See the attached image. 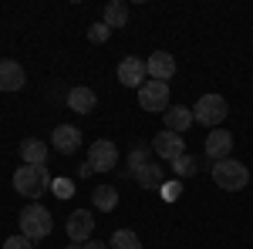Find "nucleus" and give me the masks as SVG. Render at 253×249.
Segmentation results:
<instances>
[{"instance_id": "b1692460", "label": "nucleus", "mask_w": 253, "mask_h": 249, "mask_svg": "<svg viewBox=\"0 0 253 249\" xmlns=\"http://www.w3.org/2000/svg\"><path fill=\"white\" fill-rule=\"evenodd\" d=\"M51 192H54L58 199H68V195H75V185H71V178H54V182H51Z\"/></svg>"}, {"instance_id": "a211bd4d", "label": "nucleus", "mask_w": 253, "mask_h": 249, "mask_svg": "<svg viewBox=\"0 0 253 249\" xmlns=\"http://www.w3.org/2000/svg\"><path fill=\"white\" fill-rule=\"evenodd\" d=\"M91 206L98 212H112L118 206V185H98V189H91Z\"/></svg>"}, {"instance_id": "39448f33", "label": "nucleus", "mask_w": 253, "mask_h": 249, "mask_svg": "<svg viewBox=\"0 0 253 249\" xmlns=\"http://www.w3.org/2000/svg\"><path fill=\"white\" fill-rule=\"evenodd\" d=\"M138 105L149 115H166V108H169V84L166 81H145L138 88Z\"/></svg>"}, {"instance_id": "f3484780", "label": "nucleus", "mask_w": 253, "mask_h": 249, "mask_svg": "<svg viewBox=\"0 0 253 249\" xmlns=\"http://www.w3.org/2000/svg\"><path fill=\"white\" fill-rule=\"evenodd\" d=\"M135 182L142 185V189H162L166 172H162V165H159V162H145V165L135 172Z\"/></svg>"}, {"instance_id": "aec40b11", "label": "nucleus", "mask_w": 253, "mask_h": 249, "mask_svg": "<svg viewBox=\"0 0 253 249\" xmlns=\"http://www.w3.org/2000/svg\"><path fill=\"white\" fill-rule=\"evenodd\" d=\"M108 249H142V239L135 229H115L108 239Z\"/></svg>"}, {"instance_id": "bb28decb", "label": "nucleus", "mask_w": 253, "mask_h": 249, "mask_svg": "<svg viewBox=\"0 0 253 249\" xmlns=\"http://www.w3.org/2000/svg\"><path fill=\"white\" fill-rule=\"evenodd\" d=\"M84 249H108V243H95V239H88V243H84Z\"/></svg>"}, {"instance_id": "9d476101", "label": "nucleus", "mask_w": 253, "mask_h": 249, "mask_svg": "<svg viewBox=\"0 0 253 249\" xmlns=\"http://www.w3.org/2000/svg\"><path fill=\"white\" fill-rule=\"evenodd\" d=\"M203 152H206V158H213V162H223V158H230V152H233V135L223 132V128H213V132L206 135V145H203Z\"/></svg>"}, {"instance_id": "ddd939ff", "label": "nucleus", "mask_w": 253, "mask_h": 249, "mask_svg": "<svg viewBox=\"0 0 253 249\" xmlns=\"http://www.w3.org/2000/svg\"><path fill=\"white\" fill-rule=\"evenodd\" d=\"M166 132H175V135H182V132H189L193 128V108H186V105H169L166 108Z\"/></svg>"}, {"instance_id": "9b49d317", "label": "nucleus", "mask_w": 253, "mask_h": 249, "mask_svg": "<svg viewBox=\"0 0 253 249\" xmlns=\"http://www.w3.org/2000/svg\"><path fill=\"white\" fill-rule=\"evenodd\" d=\"M145 71H149L152 81H166V84H169V77L175 74V58L169 51H156L152 58L145 61Z\"/></svg>"}, {"instance_id": "6ab92c4d", "label": "nucleus", "mask_w": 253, "mask_h": 249, "mask_svg": "<svg viewBox=\"0 0 253 249\" xmlns=\"http://www.w3.org/2000/svg\"><path fill=\"white\" fill-rule=\"evenodd\" d=\"M105 24L115 31V27H125L128 24V3L125 0H112L108 7H105Z\"/></svg>"}, {"instance_id": "4468645a", "label": "nucleus", "mask_w": 253, "mask_h": 249, "mask_svg": "<svg viewBox=\"0 0 253 249\" xmlns=\"http://www.w3.org/2000/svg\"><path fill=\"white\" fill-rule=\"evenodd\" d=\"M95 105H98V95L91 88H84V84H78V88L68 91V108H71L75 115H91Z\"/></svg>"}, {"instance_id": "412c9836", "label": "nucleus", "mask_w": 253, "mask_h": 249, "mask_svg": "<svg viewBox=\"0 0 253 249\" xmlns=\"http://www.w3.org/2000/svg\"><path fill=\"white\" fill-rule=\"evenodd\" d=\"M172 169H175V175L189 178V175H196V172H199V158H193V155L186 152V155H179V158L172 162Z\"/></svg>"}, {"instance_id": "7ed1b4c3", "label": "nucleus", "mask_w": 253, "mask_h": 249, "mask_svg": "<svg viewBox=\"0 0 253 249\" xmlns=\"http://www.w3.org/2000/svg\"><path fill=\"white\" fill-rule=\"evenodd\" d=\"M213 182H216V189H223V192H240L250 182V169L243 162H236V158L213 162Z\"/></svg>"}, {"instance_id": "2eb2a0df", "label": "nucleus", "mask_w": 253, "mask_h": 249, "mask_svg": "<svg viewBox=\"0 0 253 249\" xmlns=\"http://www.w3.org/2000/svg\"><path fill=\"white\" fill-rule=\"evenodd\" d=\"M24 81H27V74L17 61H0V91H20Z\"/></svg>"}, {"instance_id": "f03ea898", "label": "nucleus", "mask_w": 253, "mask_h": 249, "mask_svg": "<svg viewBox=\"0 0 253 249\" xmlns=\"http://www.w3.org/2000/svg\"><path fill=\"white\" fill-rule=\"evenodd\" d=\"M20 222V236H27L31 243H38V239H47L51 229H54V219H51V212L44 209L41 202H31V206H24L17 215Z\"/></svg>"}, {"instance_id": "dca6fc26", "label": "nucleus", "mask_w": 253, "mask_h": 249, "mask_svg": "<svg viewBox=\"0 0 253 249\" xmlns=\"http://www.w3.org/2000/svg\"><path fill=\"white\" fill-rule=\"evenodd\" d=\"M20 162H24V165H47V142H41V138H24V142H20Z\"/></svg>"}, {"instance_id": "cd10ccee", "label": "nucleus", "mask_w": 253, "mask_h": 249, "mask_svg": "<svg viewBox=\"0 0 253 249\" xmlns=\"http://www.w3.org/2000/svg\"><path fill=\"white\" fill-rule=\"evenodd\" d=\"M68 249H84V243H68Z\"/></svg>"}, {"instance_id": "423d86ee", "label": "nucleus", "mask_w": 253, "mask_h": 249, "mask_svg": "<svg viewBox=\"0 0 253 249\" xmlns=\"http://www.w3.org/2000/svg\"><path fill=\"white\" fill-rule=\"evenodd\" d=\"M88 165H91V172H112V169L118 165V148H115V142H108V138H98V142H91Z\"/></svg>"}, {"instance_id": "f8f14e48", "label": "nucleus", "mask_w": 253, "mask_h": 249, "mask_svg": "<svg viewBox=\"0 0 253 249\" xmlns=\"http://www.w3.org/2000/svg\"><path fill=\"white\" fill-rule=\"evenodd\" d=\"M51 145H54L61 155L78 152V148H81V132L75 128V125H58V128L51 132Z\"/></svg>"}, {"instance_id": "20e7f679", "label": "nucleus", "mask_w": 253, "mask_h": 249, "mask_svg": "<svg viewBox=\"0 0 253 249\" xmlns=\"http://www.w3.org/2000/svg\"><path fill=\"white\" fill-rule=\"evenodd\" d=\"M226 115H230V105H226L223 95H203L193 105V118L199 125H206V128H219L226 121Z\"/></svg>"}, {"instance_id": "393cba45", "label": "nucleus", "mask_w": 253, "mask_h": 249, "mask_svg": "<svg viewBox=\"0 0 253 249\" xmlns=\"http://www.w3.org/2000/svg\"><path fill=\"white\" fill-rule=\"evenodd\" d=\"M3 249H34V243L17 232V236H7V239H3Z\"/></svg>"}, {"instance_id": "0eeeda50", "label": "nucleus", "mask_w": 253, "mask_h": 249, "mask_svg": "<svg viewBox=\"0 0 253 249\" xmlns=\"http://www.w3.org/2000/svg\"><path fill=\"white\" fill-rule=\"evenodd\" d=\"M64 232H68L71 243H88V239L95 236V215H91V209H75L68 215Z\"/></svg>"}, {"instance_id": "1a4fd4ad", "label": "nucleus", "mask_w": 253, "mask_h": 249, "mask_svg": "<svg viewBox=\"0 0 253 249\" xmlns=\"http://www.w3.org/2000/svg\"><path fill=\"white\" fill-rule=\"evenodd\" d=\"M145 61L135 58V54H128V58L118 61V84H125V88H142L145 84Z\"/></svg>"}, {"instance_id": "f257e3e1", "label": "nucleus", "mask_w": 253, "mask_h": 249, "mask_svg": "<svg viewBox=\"0 0 253 249\" xmlns=\"http://www.w3.org/2000/svg\"><path fill=\"white\" fill-rule=\"evenodd\" d=\"M51 182H54V178L47 172V165H20L17 172H14V189H17L24 199H34V202L51 189Z\"/></svg>"}, {"instance_id": "4be33fe9", "label": "nucleus", "mask_w": 253, "mask_h": 249, "mask_svg": "<svg viewBox=\"0 0 253 249\" xmlns=\"http://www.w3.org/2000/svg\"><path fill=\"white\" fill-rule=\"evenodd\" d=\"M108 37H112V27H108L105 20H98V24L88 27V40H91V44H108Z\"/></svg>"}, {"instance_id": "5701e85b", "label": "nucleus", "mask_w": 253, "mask_h": 249, "mask_svg": "<svg viewBox=\"0 0 253 249\" xmlns=\"http://www.w3.org/2000/svg\"><path fill=\"white\" fill-rule=\"evenodd\" d=\"M145 162H149V148H135V152L128 155V175H135Z\"/></svg>"}, {"instance_id": "a878e982", "label": "nucleus", "mask_w": 253, "mask_h": 249, "mask_svg": "<svg viewBox=\"0 0 253 249\" xmlns=\"http://www.w3.org/2000/svg\"><path fill=\"white\" fill-rule=\"evenodd\" d=\"M162 199H169V202H172V199H179V195H182V182H162Z\"/></svg>"}, {"instance_id": "6e6552de", "label": "nucleus", "mask_w": 253, "mask_h": 249, "mask_svg": "<svg viewBox=\"0 0 253 249\" xmlns=\"http://www.w3.org/2000/svg\"><path fill=\"white\" fill-rule=\"evenodd\" d=\"M152 152L159 158H166V162H175L179 155H186V138L175 135V132H159L152 138Z\"/></svg>"}]
</instances>
